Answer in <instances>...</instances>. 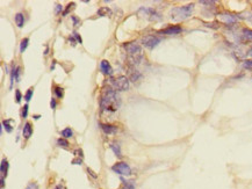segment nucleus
Returning a JSON list of instances; mask_svg holds the SVG:
<instances>
[{"instance_id": "f257e3e1", "label": "nucleus", "mask_w": 252, "mask_h": 189, "mask_svg": "<svg viewBox=\"0 0 252 189\" xmlns=\"http://www.w3.org/2000/svg\"><path fill=\"white\" fill-rule=\"evenodd\" d=\"M126 51L128 52V62L130 66H136L141 63V60L143 59V50L142 47L136 43V42H129L126 43L124 45Z\"/></svg>"}, {"instance_id": "f03ea898", "label": "nucleus", "mask_w": 252, "mask_h": 189, "mask_svg": "<svg viewBox=\"0 0 252 189\" xmlns=\"http://www.w3.org/2000/svg\"><path fill=\"white\" fill-rule=\"evenodd\" d=\"M100 107L102 110H116V92L113 88L108 87L103 89L100 99Z\"/></svg>"}, {"instance_id": "7ed1b4c3", "label": "nucleus", "mask_w": 252, "mask_h": 189, "mask_svg": "<svg viewBox=\"0 0 252 189\" xmlns=\"http://www.w3.org/2000/svg\"><path fill=\"white\" fill-rule=\"evenodd\" d=\"M193 4L186 5V6H182V7H174L171 11V18L175 20V21H181V20L187 19V18L191 16V14L193 12Z\"/></svg>"}, {"instance_id": "20e7f679", "label": "nucleus", "mask_w": 252, "mask_h": 189, "mask_svg": "<svg viewBox=\"0 0 252 189\" xmlns=\"http://www.w3.org/2000/svg\"><path fill=\"white\" fill-rule=\"evenodd\" d=\"M113 85H114L115 89L120 92L128 91L129 89V79L124 76H120L113 80Z\"/></svg>"}, {"instance_id": "39448f33", "label": "nucleus", "mask_w": 252, "mask_h": 189, "mask_svg": "<svg viewBox=\"0 0 252 189\" xmlns=\"http://www.w3.org/2000/svg\"><path fill=\"white\" fill-rule=\"evenodd\" d=\"M112 170L120 175H126V176L131 175V167L127 163H123V161H120V163H116L115 165H113Z\"/></svg>"}, {"instance_id": "423d86ee", "label": "nucleus", "mask_w": 252, "mask_h": 189, "mask_svg": "<svg viewBox=\"0 0 252 189\" xmlns=\"http://www.w3.org/2000/svg\"><path fill=\"white\" fill-rule=\"evenodd\" d=\"M142 43H143V45L145 48L154 49L160 43V38L155 36V35H146V36H144L142 38Z\"/></svg>"}, {"instance_id": "0eeeda50", "label": "nucleus", "mask_w": 252, "mask_h": 189, "mask_svg": "<svg viewBox=\"0 0 252 189\" xmlns=\"http://www.w3.org/2000/svg\"><path fill=\"white\" fill-rule=\"evenodd\" d=\"M138 13H139V15H142V16H144V18L146 16L148 19H150V20L160 19V15L156 12L155 9H151V8H144V7H142V8H139Z\"/></svg>"}, {"instance_id": "6e6552de", "label": "nucleus", "mask_w": 252, "mask_h": 189, "mask_svg": "<svg viewBox=\"0 0 252 189\" xmlns=\"http://www.w3.org/2000/svg\"><path fill=\"white\" fill-rule=\"evenodd\" d=\"M182 31V28L180 27V26H170V27H167V28H165V29H163L160 33L162 34H165V35H178V34H180Z\"/></svg>"}, {"instance_id": "1a4fd4ad", "label": "nucleus", "mask_w": 252, "mask_h": 189, "mask_svg": "<svg viewBox=\"0 0 252 189\" xmlns=\"http://www.w3.org/2000/svg\"><path fill=\"white\" fill-rule=\"evenodd\" d=\"M100 127L102 129V131L106 133V135H114V133L117 132L118 128L116 125H112V124H103V123H100Z\"/></svg>"}, {"instance_id": "9d476101", "label": "nucleus", "mask_w": 252, "mask_h": 189, "mask_svg": "<svg viewBox=\"0 0 252 189\" xmlns=\"http://www.w3.org/2000/svg\"><path fill=\"white\" fill-rule=\"evenodd\" d=\"M220 20L223 21L224 23L227 24H233L237 21V18L233 15V14H229V13H223V14H220Z\"/></svg>"}, {"instance_id": "9b49d317", "label": "nucleus", "mask_w": 252, "mask_h": 189, "mask_svg": "<svg viewBox=\"0 0 252 189\" xmlns=\"http://www.w3.org/2000/svg\"><path fill=\"white\" fill-rule=\"evenodd\" d=\"M100 69H101V71H102L105 74H107V76H112V74H113V69H112L111 64H109L107 60H101V63H100Z\"/></svg>"}, {"instance_id": "f8f14e48", "label": "nucleus", "mask_w": 252, "mask_h": 189, "mask_svg": "<svg viewBox=\"0 0 252 189\" xmlns=\"http://www.w3.org/2000/svg\"><path fill=\"white\" fill-rule=\"evenodd\" d=\"M22 133H23V138H24V139H29V138L32 137V135H33V127H32V124H30L29 122H27V123L24 124Z\"/></svg>"}, {"instance_id": "ddd939ff", "label": "nucleus", "mask_w": 252, "mask_h": 189, "mask_svg": "<svg viewBox=\"0 0 252 189\" xmlns=\"http://www.w3.org/2000/svg\"><path fill=\"white\" fill-rule=\"evenodd\" d=\"M98 15L99 16H111L112 15V11L107 6H102V7H100L98 9Z\"/></svg>"}, {"instance_id": "4468645a", "label": "nucleus", "mask_w": 252, "mask_h": 189, "mask_svg": "<svg viewBox=\"0 0 252 189\" xmlns=\"http://www.w3.org/2000/svg\"><path fill=\"white\" fill-rule=\"evenodd\" d=\"M141 78H142V74L139 73V71L134 70V69H130V71H129V79H130L131 81L136 82V81L139 80Z\"/></svg>"}, {"instance_id": "2eb2a0df", "label": "nucleus", "mask_w": 252, "mask_h": 189, "mask_svg": "<svg viewBox=\"0 0 252 189\" xmlns=\"http://www.w3.org/2000/svg\"><path fill=\"white\" fill-rule=\"evenodd\" d=\"M7 170H8V161L6 159H2L1 160V165H0L1 178H5V175H7Z\"/></svg>"}, {"instance_id": "dca6fc26", "label": "nucleus", "mask_w": 252, "mask_h": 189, "mask_svg": "<svg viewBox=\"0 0 252 189\" xmlns=\"http://www.w3.org/2000/svg\"><path fill=\"white\" fill-rule=\"evenodd\" d=\"M15 23H17V26L19 27V28H22L23 27V24H24V16H23V14L22 13H18L17 15H15Z\"/></svg>"}, {"instance_id": "f3484780", "label": "nucleus", "mask_w": 252, "mask_h": 189, "mask_svg": "<svg viewBox=\"0 0 252 189\" xmlns=\"http://www.w3.org/2000/svg\"><path fill=\"white\" fill-rule=\"evenodd\" d=\"M60 135L63 136V138H71L72 136H73V131H72V129L71 128H65L62 132H60Z\"/></svg>"}, {"instance_id": "a211bd4d", "label": "nucleus", "mask_w": 252, "mask_h": 189, "mask_svg": "<svg viewBox=\"0 0 252 189\" xmlns=\"http://www.w3.org/2000/svg\"><path fill=\"white\" fill-rule=\"evenodd\" d=\"M28 43H29V38H23L21 41V44H20V52L21 54H23L26 51V49L28 47Z\"/></svg>"}, {"instance_id": "6ab92c4d", "label": "nucleus", "mask_w": 252, "mask_h": 189, "mask_svg": "<svg viewBox=\"0 0 252 189\" xmlns=\"http://www.w3.org/2000/svg\"><path fill=\"white\" fill-rule=\"evenodd\" d=\"M111 149L114 151V153H115V155H116V157H118V158H121V157H122L121 149H120V145H118V144H111Z\"/></svg>"}, {"instance_id": "aec40b11", "label": "nucleus", "mask_w": 252, "mask_h": 189, "mask_svg": "<svg viewBox=\"0 0 252 189\" xmlns=\"http://www.w3.org/2000/svg\"><path fill=\"white\" fill-rule=\"evenodd\" d=\"M122 181H123V188L122 189H135L134 181H126L123 179H122Z\"/></svg>"}, {"instance_id": "412c9836", "label": "nucleus", "mask_w": 252, "mask_h": 189, "mask_svg": "<svg viewBox=\"0 0 252 189\" xmlns=\"http://www.w3.org/2000/svg\"><path fill=\"white\" fill-rule=\"evenodd\" d=\"M57 145L60 146V147H64V149H67L69 147V142L65 139V138H59L58 140H57Z\"/></svg>"}, {"instance_id": "4be33fe9", "label": "nucleus", "mask_w": 252, "mask_h": 189, "mask_svg": "<svg viewBox=\"0 0 252 189\" xmlns=\"http://www.w3.org/2000/svg\"><path fill=\"white\" fill-rule=\"evenodd\" d=\"M11 122H12L11 120H7V121H4V122H2V127L6 129V131H7V132H12V130H13V128L9 125V123H11Z\"/></svg>"}, {"instance_id": "5701e85b", "label": "nucleus", "mask_w": 252, "mask_h": 189, "mask_svg": "<svg viewBox=\"0 0 252 189\" xmlns=\"http://www.w3.org/2000/svg\"><path fill=\"white\" fill-rule=\"evenodd\" d=\"M243 36L246 39H252V30L251 29H243Z\"/></svg>"}, {"instance_id": "b1692460", "label": "nucleus", "mask_w": 252, "mask_h": 189, "mask_svg": "<svg viewBox=\"0 0 252 189\" xmlns=\"http://www.w3.org/2000/svg\"><path fill=\"white\" fill-rule=\"evenodd\" d=\"M33 93H34V89H33V88H29V89L27 91L26 95H24V100H26V101H30V99H32V96H33Z\"/></svg>"}, {"instance_id": "393cba45", "label": "nucleus", "mask_w": 252, "mask_h": 189, "mask_svg": "<svg viewBox=\"0 0 252 189\" xmlns=\"http://www.w3.org/2000/svg\"><path fill=\"white\" fill-rule=\"evenodd\" d=\"M55 93H56V95H57V97H59V99H62L63 97V88L62 87H55Z\"/></svg>"}, {"instance_id": "a878e982", "label": "nucleus", "mask_w": 252, "mask_h": 189, "mask_svg": "<svg viewBox=\"0 0 252 189\" xmlns=\"http://www.w3.org/2000/svg\"><path fill=\"white\" fill-rule=\"evenodd\" d=\"M73 7H75V2L69 4V5H67V7H66V9L63 12V16H66V15H67V13L70 12V9H71V8H73Z\"/></svg>"}, {"instance_id": "bb28decb", "label": "nucleus", "mask_w": 252, "mask_h": 189, "mask_svg": "<svg viewBox=\"0 0 252 189\" xmlns=\"http://www.w3.org/2000/svg\"><path fill=\"white\" fill-rule=\"evenodd\" d=\"M27 115H28V105H26V106L22 108V110H21V117L26 118Z\"/></svg>"}, {"instance_id": "cd10ccee", "label": "nucleus", "mask_w": 252, "mask_h": 189, "mask_svg": "<svg viewBox=\"0 0 252 189\" xmlns=\"http://www.w3.org/2000/svg\"><path fill=\"white\" fill-rule=\"evenodd\" d=\"M243 66H244L245 69H250V70H252V60L251 59L245 60V62L243 63Z\"/></svg>"}, {"instance_id": "c85d7f7f", "label": "nucleus", "mask_w": 252, "mask_h": 189, "mask_svg": "<svg viewBox=\"0 0 252 189\" xmlns=\"http://www.w3.org/2000/svg\"><path fill=\"white\" fill-rule=\"evenodd\" d=\"M21 99H22V94H21V92H20L19 89H17L15 91V101H17V103L21 102Z\"/></svg>"}, {"instance_id": "c756f323", "label": "nucleus", "mask_w": 252, "mask_h": 189, "mask_svg": "<svg viewBox=\"0 0 252 189\" xmlns=\"http://www.w3.org/2000/svg\"><path fill=\"white\" fill-rule=\"evenodd\" d=\"M71 19H72V21H73V26H75V27L80 26V20L78 19L77 16H75V15H71Z\"/></svg>"}, {"instance_id": "7c9ffc66", "label": "nucleus", "mask_w": 252, "mask_h": 189, "mask_svg": "<svg viewBox=\"0 0 252 189\" xmlns=\"http://www.w3.org/2000/svg\"><path fill=\"white\" fill-rule=\"evenodd\" d=\"M71 164H72V165H81V164H83V159H81V158H76V159H73V160L71 161Z\"/></svg>"}, {"instance_id": "2f4dec72", "label": "nucleus", "mask_w": 252, "mask_h": 189, "mask_svg": "<svg viewBox=\"0 0 252 189\" xmlns=\"http://www.w3.org/2000/svg\"><path fill=\"white\" fill-rule=\"evenodd\" d=\"M26 189H39V185H37L36 182H32V183H29V185L27 186V188Z\"/></svg>"}, {"instance_id": "473e14b6", "label": "nucleus", "mask_w": 252, "mask_h": 189, "mask_svg": "<svg viewBox=\"0 0 252 189\" xmlns=\"http://www.w3.org/2000/svg\"><path fill=\"white\" fill-rule=\"evenodd\" d=\"M86 172H87V173H88V174H90V175H91L93 179H97V178H98V174H95L93 170L90 168V167H87V168H86Z\"/></svg>"}, {"instance_id": "72a5a7b5", "label": "nucleus", "mask_w": 252, "mask_h": 189, "mask_svg": "<svg viewBox=\"0 0 252 189\" xmlns=\"http://www.w3.org/2000/svg\"><path fill=\"white\" fill-rule=\"evenodd\" d=\"M73 153H75V154L77 155L78 158H81V159L84 158V154H83V151H81V150H79V149H78V150H76V151L73 152Z\"/></svg>"}, {"instance_id": "f704fd0d", "label": "nucleus", "mask_w": 252, "mask_h": 189, "mask_svg": "<svg viewBox=\"0 0 252 189\" xmlns=\"http://www.w3.org/2000/svg\"><path fill=\"white\" fill-rule=\"evenodd\" d=\"M73 37H76V38H77L78 43H80V44L83 43V39H81V37L79 36V34H78L77 31H75V33H73Z\"/></svg>"}, {"instance_id": "c9c22d12", "label": "nucleus", "mask_w": 252, "mask_h": 189, "mask_svg": "<svg viewBox=\"0 0 252 189\" xmlns=\"http://www.w3.org/2000/svg\"><path fill=\"white\" fill-rule=\"evenodd\" d=\"M56 105H57V103H56V100H55V99H51V101H50V107H51L52 109H55V108H56Z\"/></svg>"}, {"instance_id": "e433bc0d", "label": "nucleus", "mask_w": 252, "mask_h": 189, "mask_svg": "<svg viewBox=\"0 0 252 189\" xmlns=\"http://www.w3.org/2000/svg\"><path fill=\"white\" fill-rule=\"evenodd\" d=\"M200 2H201L202 5H214V4H215V1H203V0L200 1Z\"/></svg>"}, {"instance_id": "4c0bfd02", "label": "nucleus", "mask_w": 252, "mask_h": 189, "mask_svg": "<svg viewBox=\"0 0 252 189\" xmlns=\"http://www.w3.org/2000/svg\"><path fill=\"white\" fill-rule=\"evenodd\" d=\"M5 187V178H1V189Z\"/></svg>"}, {"instance_id": "58836bf2", "label": "nucleus", "mask_w": 252, "mask_h": 189, "mask_svg": "<svg viewBox=\"0 0 252 189\" xmlns=\"http://www.w3.org/2000/svg\"><path fill=\"white\" fill-rule=\"evenodd\" d=\"M62 11V6L60 5H57V7H56V13H59Z\"/></svg>"}, {"instance_id": "ea45409f", "label": "nucleus", "mask_w": 252, "mask_h": 189, "mask_svg": "<svg viewBox=\"0 0 252 189\" xmlns=\"http://www.w3.org/2000/svg\"><path fill=\"white\" fill-rule=\"evenodd\" d=\"M55 189H64V187H62V185H58Z\"/></svg>"}, {"instance_id": "a19ab883", "label": "nucleus", "mask_w": 252, "mask_h": 189, "mask_svg": "<svg viewBox=\"0 0 252 189\" xmlns=\"http://www.w3.org/2000/svg\"><path fill=\"white\" fill-rule=\"evenodd\" d=\"M70 42H72V44L75 45V39H73V37H70Z\"/></svg>"}]
</instances>
